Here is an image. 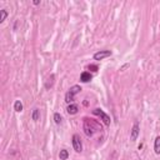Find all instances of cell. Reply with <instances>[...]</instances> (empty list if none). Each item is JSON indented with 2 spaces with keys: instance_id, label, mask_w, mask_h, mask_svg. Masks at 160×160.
<instances>
[{
  "instance_id": "e0dca14e",
  "label": "cell",
  "mask_w": 160,
  "mask_h": 160,
  "mask_svg": "<svg viewBox=\"0 0 160 160\" xmlns=\"http://www.w3.org/2000/svg\"><path fill=\"white\" fill-rule=\"evenodd\" d=\"M38 4H40L39 0H34V5H38Z\"/></svg>"
},
{
  "instance_id": "4fadbf2b",
  "label": "cell",
  "mask_w": 160,
  "mask_h": 160,
  "mask_svg": "<svg viewBox=\"0 0 160 160\" xmlns=\"http://www.w3.org/2000/svg\"><path fill=\"white\" fill-rule=\"evenodd\" d=\"M39 116H40V110L39 109H34L33 110V114H31V119L34 121H38L39 120Z\"/></svg>"
},
{
  "instance_id": "8fae6325",
  "label": "cell",
  "mask_w": 160,
  "mask_h": 160,
  "mask_svg": "<svg viewBox=\"0 0 160 160\" xmlns=\"http://www.w3.org/2000/svg\"><path fill=\"white\" fill-rule=\"evenodd\" d=\"M59 158H60V160H66L69 158V151L66 149L60 150V153H59Z\"/></svg>"
},
{
  "instance_id": "9c48e42d",
  "label": "cell",
  "mask_w": 160,
  "mask_h": 160,
  "mask_svg": "<svg viewBox=\"0 0 160 160\" xmlns=\"http://www.w3.org/2000/svg\"><path fill=\"white\" fill-rule=\"evenodd\" d=\"M54 80H55V75L51 74L49 78H48V80H46V83H45V88H46V89L53 88V85H54Z\"/></svg>"
},
{
  "instance_id": "7c38bea8",
  "label": "cell",
  "mask_w": 160,
  "mask_h": 160,
  "mask_svg": "<svg viewBox=\"0 0 160 160\" xmlns=\"http://www.w3.org/2000/svg\"><path fill=\"white\" fill-rule=\"evenodd\" d=\"M14 110H15L16 113L23 111V103L20 102V100H16V102L14 103Z\"/></svg>"
},
{
  "instance_id": "5bb4252c",
  "label": "cell",
  "mask_w": 160,
  "mask_h": 160,
  "mask_svg": "<svg viewBox=\"0 0 160 160\" xmlns=\"http://www.w3.org/2000/svg\"><path fill=\"white\" fill-rule=\"evenodd\" d=\"M54 121H55V124H61V121H63V118H61V115L59 114V113H55L54 114Z\"/></svg>"
},
{
  "instance_id": "5b68a950",
  "label": "cell",
  "mask_w": 160,
  "mask_h": 160,
  "mask_svg": "<svg viewBox=\"0 0 160 160\" xmlns=\"http://www.w3.org/2000/svg\"><path fill=\"white\" fill-rule=\"evenodd\" d=\"M111 55V51L110 50H100L98 53L94 54V60H103V59L108 58Z\"/></svg>"
},
{
  "instance_id": "6da1fadb",
  "label": "cell",
  "mask_w": 160,
  "mask_h": 160,
  "mask_svg": "<svg viewBox=\"0 0 160 160\" xmlns=\"http://www.w3.org/2000/svg\"><path fill=\"white\" fill-rule=\"evenodd\" d=\"M99 130H102V126L99 125L96 121H94L91 119H84V132L88 136H93L95 134V132H99Z\"/></svg>"
},
{
  "instance_id": "7a4b0ae2",
  "label": "cell",
  "mask_w": 160,
  "mask_h": 160,
  "mask_svg": "<svg viewBox=\"0 0 160 160\" xmlns=\"http://www.w3.org/2000/svg\"><path fill=\"white\" fill-rule=\"evenodd\" d=\"M80 90H81V88L79 86V85H74V86H72L69 89V91L65 94V102L66 103H72V102H74V98H75V95L78 93H80Z\"/></svg>"
},
{
  "instance_id": "ba28073f",
  "label": "cell",
  "mask_w": 160,
  "mask_h": 160,
  "mask_svg": "<svg viewBox=\"0 0 160 160\" xmlns=\"http://www.w3.org/2000/svg\"><path fill=\"white\" fill-rule=\"evenodd\" d=\"M78 110H79V108H78V105H75V104H70V105H68V108H66L68 114H70V115L76 114Z\"/></svg>"
},
{
  "instance_id": "3957f363",
  "label": "cell",
  "mask_w": 160,
  "mask_h": 160,
  "mask_svg": "<svg viewBox=\"0 0 160 160\" xmlns=\"http://www.w3.org/2000/svg\"><path fill=\"white\" fill-rule=\"evenodd\" d=\"M93 114H94V115H98L99 118H102V120L104 121V124H105L106 126H109V125H110V116H109V115H106L102 109H98V108H96V109H94V110H93Z\"/></svg>"
},
{
  "instance_id": "8992f818",
  "label": "cell",
  "mask_w": 160,
  "mask_h": 160,
  "mask_svg": "<svg viewBox=\"0 0 160 160\" xmlns=\"http://www.w3.org/2000/svg\"><path fill=\"white\" fill-rule=\"evenodd\" d=\"M139 133H140L139 124H138V123H135L134 125H133V128H132V132H130V140H132V141H135L136 139H138Z\"/></svg>"
},
{
  "instance_id": "9a60e30c",
  "label": "cell",
  "mask_w": 160,
  "mask_h": 160,
  "mask_svg": "<svg viewBox=\"0 0 160 160\" xmlns=\"http://www.w3.org/2000/svg\"><path fill=\"white\" fill-rule=\"evenodd\" d=\"M0 14H1V16H0V23H3L5 19H7V16H8V11L5 10V9H1V10H0Z\"/></svg>"
},
{
  "instance_id": "30bf717a",
  "label": "cell",
  "mask_w": 160,
  "mask_h": 160,
  "mask_svg": "<svg viewBox=\"0 0 160 160\" xmlns=\"http://www.w3.org/2000/svg\"><path fill=\"white\" fill-rule=\"evenodd\" d=\"M154 151H155V154H160V135L155 138V143H154Z\"/></svg>"
},
{
  "instance_id": "52a82bcc",
  "label": "cell",
  "mask_w": 160,
  "mask_h": 160,
  "mask_svg": "<svg viewBox=\"0 0 160 160\" xmlns=\"http://www.w3.org/2000/svg\"><path fill=\"white\" fill-rule=\"evenodd\" d=\"M93 79V75L89 73V72H83L81 74H80V80L83 81V83H89Z\"/></svg>"
},
{
  "instance_id": "277c9868",
  "label": "cell",
  "mask_w": 160,
  "mask_h": 160,
  "mask_svg": "<svg viewBox=\"0 0 160 160\" xmlns=\"http://www.w3.org/2000/svg\"><path fill=\"white\" fill-rule=\"evenodd\" d=\"M73 148L76 153H81L83 150V144H81V140H80V136L78 134H74L73 135Z\"/></svg>"
},
{
  "instance_id": "2e32d148",
  "label": "cell",
  "mask_w": 160,
  "mask_h": 160,
  "mask_svg": "<svg viewBox=\"0 0 160 160\" xmlns=\"http://www.w3.org/2000/svg\"><path fill=\"white\" fill-rule=\"evenodd\" d=\"M89 69H91L93 72H98V66H96V65H89Z\"/></svg>"
}]
</instances>
